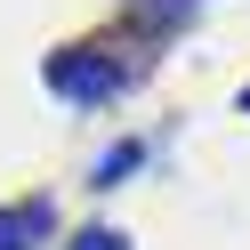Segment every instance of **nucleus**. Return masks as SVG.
Wrapping results in <instances>:
<instances>
[{
    "mask_svg": "<svg viewBox=\"0 0 250 250\" xmlns=\"http://www.w3.org/2000/svg\"><path fill=\"white\" fill-rule=\"evenodd\" d=\"M137 162H146V146H137V137H121V146H105V153H97V169H89V186L105 194V186H121V178L137 169Z\"/></svg>",
    "mask_w": 250,
    "mask_h": 250,
    "instance_id": "nucleus-4",
    "label": "nucleus"
},
{
    "mask_svg": "<svg viewBox=\"0 0 250 250\" xmlns=\"http://www.w3.org/2000/svg\"><path fill=\"white\" fill-rule=\"evenodd\" d=\"M194 8H202V0H121V17H129L137 33H153V41H162V33H178Z\"/></svg>",
    "mask_w": 250,
    "mask_h": 250,
    "instance_id": "nucleus-3",
    "label": "nucleus"
},
{
    "mask_svg": "<svg viewBox=\"0 0 250 250\" xmlns=\"http://www.w3.org/2000/svg\"><path fill=\"white\" fill-rule=\"evenodd\" d=\"M242 113H250V89H242Z\"/></svg>",
    "mask_w": 250,
    "mask_h": 250,
    "instance_id": "nucleus-6",
    "label": "nucleus"
},
{
    "mask_svg": "<svg viewBox=\"0 0 250 250\" xmlns=\"http://www.w3.org/2000/svg\"><path fill=\"white\" fill-rule=\"evenodd\" d=\"M41 81H49L65 105H113L121 89H137V65H121V57L97 49V41H73V49H57L49 65H41Z\"/></svg>",
    "mask_w": 250,
    "mask_h": 250,
    "instance_id": "nucleus-1",
    "label": "nucleus"
},
{
    "mask_svg": "<svg viewBox=\"0 0 250 250\" xmlns=\"http://www.w3.org/2000/svg\"><path fill=\"white\" fill-rule=\"evenodd\" d=\"M65 250H129V242H121V234L113 226H81V234H73V242Z\"/></svg>",
    "mask_w": 250,
    "mask_h": 250,
    "instance_id": "nucleus-5",
    "label": "nucleus"
},
{
    "mask_svg": "<svg viewBox=\"0 0 250 250\" xmlns=\"http://www.w3.org/2000/svg\"><path fill=\"white\" fill-rule=\"evenodd\" d=\"M49 234H57V202L49 194H24V202L0 210V250H41Z\"/></svg>",
    "mask_w": 250,
    "mask_h": 250,
    "instance_id": "nucleus-2",
    "label": "nucleus"
}]
</instances>
